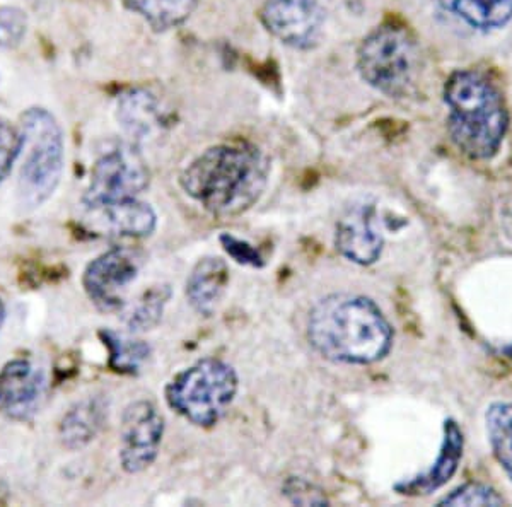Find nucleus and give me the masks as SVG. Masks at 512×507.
<instances>
[{"instance_id": "3", "label": "nucleus", "mask_w": 512, "mask_h": 507, "mask_svg": "<svg viewBox=\"0 0 512 507\" xmlns=\"http://www.w3.org/2000/svg\"><path fill=\"white\" fill-rule=\"evenodd\" d=\"M448 129L454 146L468 158H494L509 127L501 93L475 70H458L444 86Z\"/></svg>"}, {"instance_id": "8", "label": "nucleus", "mask_w": 512, "mask_h": 507, "mask_svg": "<svg viewBox=\"0 0 512 507\" xmlns=\"http://www.w3.org/2000/svg\"><path fill=\"white\" fill-rule=\"evenodd\" d=\"M258 19L282 45L313 50L325 33L326 12L320 0H265Z\"/></svg>"}, {"instance_id": "26", "label": "nucleus", "mask_w": 512, "mask_h": 507, "mask_svg": "<svg viewBox=\"0 0 512 507\" xmlns=\"http://www.w3.org/2000/svg\"><path fill=\"white\" fill-rule=\"evenodd\" d=\"M284 496L297 506H328V499L316 485L301 477L287 478Z\"/></svg>"}, {"instance_id": "11", "label": "nucleus", "mask_w": 512, "mask_h": 507, "mask_svg": "<svg viewBox=\"0 0 512 507\" xmlns=\"http://www.w3.org/2000/svg\"><path fill=\"white\" fill-rule=\"evenodd\" d=\"M45 395L47 376L28 359H12L0 369V414L7 419H33L40 412Z\"/></svg>"}, {"instance_id": "13", "label": "nucleus", "mask_w": 512, "mask_h": 507, "mask_svg": "<svg viewBox=\"0 0 512 507\" xmlns=\"http://www.w3.org/2000/svg\"><path fill=\"white\" fill-rule=\"evenodd\" d=\"M465 438L458 422L448 419L444 422V438L437 460L429 470L410 480H403L395 485V490L403 496H429L443 485L448 484L454 473L458 472L463 458Z\"/></svg>"}, {"instance_id": "18", "label": "nucleus", "mask_w": 512, "mask_h": 507, "mask_svg": "<svg viewBox=\"0 0 512 507\" xmlns=\"http://www.w3.org/2000/svg\"><path fill=\"white\" fill-rule=\"evenodd\" d=\"M117 117L135 142L151 135L163 122L159 101L151 93L140 89H132L118 100Z\"/></svg>"}, {"instance_id": "2", "label": "nucleus", "mask_w": 512, "mask_h": 507, "mask_svg": "<svg viewBox=\"0 0 512 507\" xmlns=\"http://www.w3.org/2000/svg\"><path fill=\"white\" fill-rule=\"evenodd\" d=\"M393 338L383 309L361 294H330L309 311V345L326 361L369 366L390 354Z\"/></svg>"}, {"instance_id": "6", "label": "nucleus", "mask_w": 512, "mask_h": 507, "mask_svg": "<svg viewBox=\"0 0 512 507\" xmlns=\"http://www.w3.org/2000/svg\"><path fill=\"white\" fill-rule=\"evenodd\" d=\"M357 70L379 93L407 98L419 81V45L403 26H378L359 45Z\"/></svg>"}, {"instance_id": "7", "label": "nucleus", "mask_w": 512, "mask_h": 507, "mask_svg": "<svg viewBox=\"0 0 512 507\" xmlns=\"http://www.w3.org/2000/svg\"><path fill=\"white\" fill-rule=\"evenodd\" d=\"M151 173L139 147L127 142L106 147L91 168L88 188L82 202L98 210L120 200L139 197L149 187Z\"/></svg>"}, {"instance_id": "9", "label": "nucleus", "mask_w": 512, "mask_h": 507, "mask_svg": "<svg viewBox=\"0 0 512 507\" xmlns=\"http://www.w3.org/2000/svg\"><path fill=\"white\" fill-rule=\"evenodd\" d=\"M144 258L132 248H111L88 263L82 287L91 303L103 313H115L125 306L122 292L139 275Z\"/></svg>"}, {"instance_id": "15", "label": "nucleus", "mask_w": 512, "mask_h": 507, "mask_svg": "<svg viewBox=\"0 0 512 507\" xmlns=\"http://www.w3.org/2000/svg\"><path fill=\"white\" fill-rule=\"evenodd\" d=\"M108 420V402L105 398L89 397L65 412L60 420L59 439L70 451L86 448L93 443Z\"/></svg>"}, {"instance_id": "24", "label": "nucleus", "mask_w": 512, "mask_h": 507, "mask_svg": "<svg viewBox=\"0 0 512 507\" xmlns=\"http://www.w3.org/2000/svg\"><path fill=\"white\" fill-rule=\"evenodd\" d=\"M439 506H502V499L492 487L478 482H468L453 490L437 502Z\"/></svg>"}, {"instance_id": "28", "label": "nucleus", "mask_w": 512, "mask_h": 507, "mask_svg": "<svg viewBox=\"0 0 512 507\" xmlns=\"http://www.w3.org/2000/svg\"><path fill=\"white\" fill-rule=\"evenodd\" d=\"M6 313V304H4V301H2V298H0V330H2L4 323H6Z\"/></svg>"}, {"instance_id": "20", "label": "nucleus", "mask_w": 512, "mask_h": 507, "mask_svg": "<svg viewBox=\"0 0 512 507\" xmlns=\"http://www.w3.org/2000/svg\"><path fill=\"white\" fill-rule=\"evenodd\" d=\"M99 337L108 350V366L115 373L137 374L151 356V347L144 340L125 337L113 330H101Z\"/></svg>"}, {"instance_id": "12", "label": "nucleus", "mask_w": 512, "mask_h": 507, "mask_svg": "<svg viewBox=\"0 0 512 507\" xmlns=\"http://www.w3.org/2000/svg\"><path fill=\"white\" fill-rule=\"evenodd\" d=\"M335 246L342 257L362 267L378 262L383 253L384 238L376 207L359 204L347 210L337 222Z\"/></svg>"}, {"instance_id": "14", "label": "nucleus", "mask_w": 512, "mask_h": 507, "mask_svg": "<svg viewBox=\"0 0 512 507\" xmlns=\"http://www.w3.org/2000/svg\"><path fill=\"white\" fill-rule=\"evenodd\" d=\"M229 284V269L222 258L205 257L193 267L188 275V303L198 315L212 316L216 313Z\"/></svg>"}, {"instance_id": "25", "label": "nucleus", "mask_w": 512, "mask_h": 507, "mask_svg": "<svg viewBox=\"0 0 512 507\" xmlns=\"http://www.w3.org/2000/svg\"><path fill=\"white\" fill-rule=\"evenodd\" d=\"M28 33V16L14 6L0 7V48L19 47Z\"/></svg>"}, {"instance_id": "16", "label": "nucleus", "mask_w": 512, "mask_h": 507, "mask_svg": "<svg viewBox=\"0 0 512 507\" xmlns=\"http://www.w3.org/2000/svg\"><path fill=\"white\" fill-rule=\"evenodd\" d=\"M93 212H99L106 219L111 233L122 238H147L158 226V216L154 209L137 197L120 200Z\"/></svg>"}, {"instance_id": "23", "label": "nucleus", "mask_w": 512, "mask_h": 507, "mask_svg": "<svg viewBox=\"0 0 512 507\" xmlns=\"http://www.w3.org/2000/svg\"><path fill=\"white\" fill-rule=\"evenodd\" d=\"M23 132L19 125H12L9 120L0 117V185L9 178L14 164L23 154Z\"/></svg>"}, {"instance_id": "1", "label": "nucleus", "mask_w": 512, "mask_h": 507, "mask_svg": "<svg viewBox=\"0 0 512 507\" xmlns=\"http://www.w3.org/2000/svg\"><path fill=\"white\" fill-rule=\"evenodd\" d=\"M272 164L248 142L209 147L181 171L188 197L216 217H236L258 204L270 181Z\"/></svg>"}, {"instance_id": "4", "label": "nucleus", "mask_w": 512, "mask_h": 507, "mask_svg": "<svg viewBox=\"0 0 512 507\" xmlns=\"http://www.w3.org/2000/svg\"><path fill=\"white\" fill-rule=\"evenodd\" d=\"M23 132V163L18 197L24 209H38L57 192L65 168L64 132L52 111L33 106L19 118Z\"/></svg>"}, {"instance_id": "27", "label": "nucleus", "mask_w": 512, "mask_h": 507, "mask_svg": "<svg viewBox=\"0 0 512 507\" xmlns=\"http://www.w3.org/2000/svg\"><path fill=\"white\" fill-rule=\"evenodd\" d=\"M221 243L224 250L227 251V255H231L236 262L256 267V269L265 265L260 251L256 250L255 246H251L250 243L243 241V239L236 238L233 234H222Z\"/></svg>"}, {"instance_id": "19", "label": "nucleus", "mask_w": 512, "mask_h": 507, "mask_svg": "<svg viewBox=\"0 0 512 507\" xmlns=\"http://www.w3.org/2000/svg\"><path fill=\"white\" fill-rule=\"evenodd\" d=\"M128 11L144 19L154 31H169L188 21L198 0H122Z\"/></svg>"}, {"instance_id": "17", "label": "nucleus", "mask_w": 512, "mask_h": 507, "mask_svg": "<svg viewBox=\"0 0 512 507\" xmlns=\"http://www.w3.org/2000/svg\"><path fill=\"white\" fill-rule=\"evenodd\" d=\"M437 4L483 33L504 28L512 19V0H437Z\"/></svg>"}, {"instance_id": "5", "label": "nucleus", "mask_w": 512, "mask_h": 507, "mask_svg": "<svg viewBox=\"0 0 512 507\" xmlns=\"http://www.w3.org/2000/svg\"><path fill=\"white\" fill-rule=\"evenodd\" d=\"M238 390L236 369L226 361L207 357L173 376L164 397L176 414L193 426L207 429L221 422Z\"/></svg>"}, {"instance_id": "22", "label": "nucleus", "mask_w": 512, "mask_h": 507, "mask_svg": "<svg viewBox=\"0 0 512 507\" xmlns=\"http://www.w3.org/2000/svg\"><path fill=\"white\" fill-rule=\"evenodd\" d=\"M171 298L168 286H156L142 294L132 311L128 313L127 325L132 332H147L156 327L163 318L164 306Z\"/></svg>"}, {"instance_id": "21", "label": "nucleus", "mask_w": 512, "mask_h": 507, "mask_svg": "<svg viewBox=\"0 0 512 507\" xmlns=\"http://www.w3.org/2000/svg\"><path fill=\"white\" fill-rule=\"evenodd\" d=\"M487 434L495 460L512 480V402H495L485 414Z\"/></svg>"}, {"instance_id": "10", "label": "nucleus", "mask_w": 512, "mask_h": 507, "mask_svg": "<svg viewBox=\"0 0 512 507\" xmlns=\"http://www.w3.org/2000/svg\"><path fill=\"white\" fill-rule=\"evenodd\" d=\"M164 417L149 400H137L123 410L120 424V463L130 475L144 472L159 455Z\"/></svg>"}]
</instances>
